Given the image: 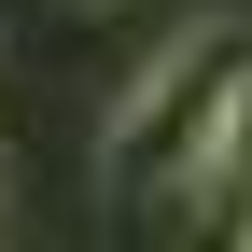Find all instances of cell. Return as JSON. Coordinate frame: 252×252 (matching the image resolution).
Returning a JSON list of instances; mask_svg holds the SVG:
<instances>
[{
    "label": "cell",
    "mask_w": 252,
    "mask_h": 252,
    "mask_svg": "<svg viewBox=\"0 0 252 252\" xmlns=\"http://www.w3.org/2000/svg\"><path fill=\"white\" fill-rule=\"evenodd\" d=\"M238 70H252V28H238V14H196L168 56H140V84H126L112 126H98V168H112L126 210H168L182 182L210 168V126H224Z\"/></svg>",
    "instance_id": "obj_1"
}]
</instances>
